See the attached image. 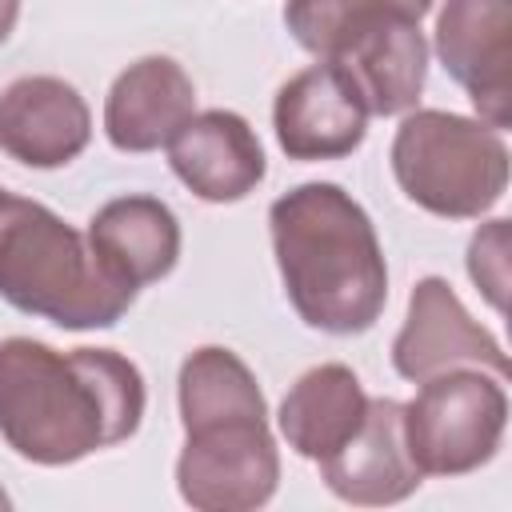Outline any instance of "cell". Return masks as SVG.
<instances>
[{
    "label": "cell",
    "instance_id": "1",
    "mask_svg": "<svg viewBox=\"0 0 512 512\" xmlns=\"http://www.w3.org/2000/svg\"><path fill=\"white\" fill-rule=\"evenodd\" d=\"M144 400L140 368L112 348L0 340V436L20 460L64 468L124 444L144 420Z\"/></svg>",
    "mask_w": 512,
    "mask_h": 512
},
{
    "label": "cell",
    "instance_id": "2",
    "mask_svg": "<svg viewBox=\"0 0 512 512\" xmlns=\"http://www.w3.org/2000/svg\"><path fill=\"white\" fill-rule=\"evenodd\" d=\"M284 296L308 328L368 332L388 304V264L368 212L332 180H308L268 208Z\"/></svg>",
    "mask_w": 512,
    "mask_h": 512
},
{
    "label": "cell",
    "instance_id": "3",
    "mask_svg": "<svg viewBox=\"0 0 512 512\" xmlns=\"http://www.w3.org/2000/svg\"><path fill=\"white\" fill-rule=\"evenodd\" d=\"M0 296L68 332L112 328L136 300L96 260L84 232L12 192L0 208Z\"/></svg>",
    "mask_w": 512,
    "mask_h": 512
},
{
    "label": "cell",
    "instance_id": "4",
    "mask_svg": "<svg viewBox=\"0 0 512 512\" xmlns=\"http://www.w3.org/2000/svg\"><path fill=\"white\" fill-rule=\"evenodd\" d=\"M392 176L416 208L444 220H480L504 200L508 144L484 120L412 108L392 136Z\"/></svg>",
    "mask_w": 512,
    "mask_h": 512
},
{
    "label": "cell",
    "instance_id": "5",
    "mask_svg": "<svg viewBox=\"0 0 512 512\" xmlns=\"http://www.w3.org/2000/svg\"><path fill=\"white\" fill-rule=\"evenodd\" d=\"M508 428L504 380L484 368H448L420 380L404 404V444L420 476H464L488 464Z\"/></svg>",
    "mask_w": 512,
    "mask_h": 512
},
{
    "label": "cell",
    "instance_id": "6",
    "mask_svg": "<svg viewBox=\"0 0 512 512\" xmlns=\"http://www.w3.org/2000/svg\"><path fill=\"white\" fill-rule=\"evenodd\" d=\"M280 484V452L268 416H228L184 432L176 492L196 512H252Z\"/></svg>",
    "mask_w": 512,
    "mask_h": 512
},
{
    "label": "cell",
    "instance_id": "7",
    "mask_svg": "<svg viewBox=\"0 0 512 512\" xmlns=\"http://www.w3.org/2000/svg\"><path fill=\"white\" fill-rule=\"evenodd\" d=\"M436 56L480 120L504 132L512 124V0H444Z\"/></svg>",
    "mask_w": 512,
    "mask_h": 512
},
{
    "label": "cell",
    "instance_id": "8",
    "mask_svg": "<svg viewBox=\"0 0 512 512\" xmlns=\"http://www.w3.org/2000/svg\"><path fill=\"white\" fill-rule=\"evenodd\" d=\"M392 368L420 384L448 368H484L508 380V356L500 340L480 328L448 280L424 276L408 296V316L392 340Z\"/></svg>",
    "mask_w": 512,
    "mask_h": 512
},
{
    "label": "cell",
    "instance_id": "9",
    "mask_svg": "<svg viewBox=\"0 0 512 512\" xmlns=\"http://www.w3.org/2000/svg\"><path fill=\"white\" fill-rule=\"evenodd\" d=\"M272 128L292 160H340L364 144L368 108L332 60H316L280 84Z\"/></svg>",
    "mask_w": 512,
    "mask_h": 512
},
{
    "label": "cell",
    "instance_id": "10",
    "mask_svg": "<svg viewBox=\"0 0 512 512\" xmlns=\"http://www.w3.org/2000/svg\"><path fill=\"white\" fill-rule=\"evenodd\" d=\"M92 140L84 96L60 76H20L0 92V152L28 168H64Z\"/></svg>",
    "mask_w": 512,
    "mask_h": 512
},
{
    "label": "cell",
    "instance_id": "11",
    "mask_svg": "<svg viewBox=\"0 0 512 512\" xmlns=\"http://www.w3.org/2000/svg\"><path fill=\"white\" fill-rule=\"evenodd\" d=\"M164 148L176 180L208 204L244 200L248 192H256V184L268 172L260 136L240 112L228 108L192 112Z\"/></svg>",
    "mask_w": 512,
    "mask_h": 512
},
{
    "label": "cell",
    "instance_id": "12",
    "mask_svg": "<svg viewBox=\"0 0 512 512\" xmlns=\"http://www.w3.org/2000/svg\"><path fill=\"white\" fill-rule=\"evenodd\" d=\"M320 480L332 496L364 508L408 500L424 476L404 444V404L392 396L368 400L356 436L320 460Z\"/></svg>",
    "mask_w": 512,
    "mask_h": 512
},
{
    "label": "cell",
    "instance_id": "13",
    "mask_svg": "<svg viewBox=\"0 0 512 512\" xmlns=\"http://www.w3.org/2000/svg\"><path fill=\"white\" fill-rule=\"evenodd\" d=\"M324 60H332L348 76L368 116H404L424 92L428 40L420 32V20L388 16L352 32Z\"/></svg>",
    "mask_w": 512,
    "mask_h": 512
},
{
    "label": "cell",
    "instance_id": "14",
    "mask_svg": "<svg viewBox=\"0 0 512 512\" xmlns=\"http://www.w3.org/2000/svg\"><path fill=\"white\" fill-rule=\"evenodd\" d=\"M196 112V84L172 56H140L104 100V132L116 152H156Z\"/></svg>",
    "mask_w": 512,
    "mask_h": 512
},
{
    "label": "cell",
    "instance_id": "15",
    "mask_svg": "<svg viewBox=\"0 0 512 512\" xmlns=\"http://www.w3.org/2000/svg\"><path fill=\"white\" fill-rule=\"evenodd\" d=\"M88 244L96 260L132 292L164 280L180 260V220L176 212L144 192L108 200L88 220Z\"/></svg>",
    "mask_w": 512,
    "mask_h": 512
},
{
    "label": "cell",
    "instance_id": "16",
    "mask_svg": "<svg viewBox=\"0 0 512 512\" xmlns=\"http://www.w3.org/2000/svg\"><path fill=\"white\" fill-rule=\"evenodd\" d=\"M368 412V392L348 364H316L308 368L280 400L276 424L288 448L304 460H324L340 444L356 436Z\"/></svg>",
    "mask_w": 512,
    "mask_h": 512
},
{
    "label": "cell",
    "instance_id": "17",
    "mask_svg": "<svg viewBox=\"0 0 512 512\" xmlns=\"http://www.w3.org/2000/svg\"><path fill=\"white\" fill-rule=\"evenodd\" d=\"M176 400H180L184 432L208 420H228V416H268V404L252 368L232 348H220V344H204L180 364Z\"/></svg>",
    "mask_w": 512,
    "mask_h": 512
},
{
    "label": "cell",
    "instance_id": "18",
    "mask_svg": "<svg viewBox=\"0 0 512 512\" xmlns=\"http://www.w3.org/2000/svg\"><path fill=\"white\" fill-rule=\"evenodd\" d=\"M436 0H288L284 4V24L292 40L312 52L316 60L332 56L352 32L388 20V16H408L424 20Z\"/></svg>",
    "mask_w": 512,
    "mask_h": 512
},
{
    "label": "cell",
    "instance_id": "19",
    "mask_svg": "<svg viewBox=\"0 0 512 512\" xmlns=\"http://www.w3.org/2000/svg\"><path fill=\"white\" fill-rule=\"evenodd\" d=\"M468 276L476 292L504 312L508 304V220H488L468 240Z\"/></svg>",
    "mask_w": 512,
    "mask_h": 512
},
{
    "label": "cell",
    "instance_id": "20",
    "mask_svg": "<svg viewBox=\"0 0 512 512\" xmlns=\"http://www.w3.org/2000/svg\"><path fill=\"white\" fill-rule=\"evenodd\" d=\"M16 16H20V0H0V44L12 36Z\"/></svg>",
    "mask_w": 512,
    "mask_h": 512
},
{
    "label": "cell",
    "instance_id": "21",
    "mask_svg": "<svg viewBox=\"0 0 512 512\" xmlns=\"http://www.w3.org/2000/svg\"><path fill=\"white\" fill-rule=\"evenodd\" d=\"M0 508H12V496H8L4 488H0Z\"/></svg>",
    "mask_w": 512,
    "mask_h": 512
},
{
    "label": "cell",
    "instance_id": "22",
    "mask_svg": "<svg viewBox=\"0 0 512 512\" xmlns=\"http://www.w3.org/2000/svg\"><path fill=\"white\" fill-rule=\"evenodd\" d=\"M4 200H8V192H4V188H0V208H4Z\"/></svg>",
    "mask_w": 512,
    "mask_h": 512
}]
</instances>
